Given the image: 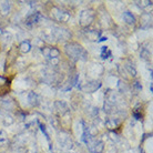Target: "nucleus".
<instances>
[{
    "mask_svg": "<svg viewBox=\"0 0 153 153\" xmlns=\"http://www.w3.org/2000/svg\"><path fill=\"white\" fill-rule=\"evenodd\" d=\"M105 124H107V126L109 129H113V128H115V126H118L119 122L117 120H114V119H110V120H108L107 122H105Z\"/></svg>",
    "mask_w": 153,
    "mask_h": 153,
    "instance_id": "15",
    "label": "nucleus"
},
{
    "mask_svg": "<svg viewBox=\"0 0 153 153\" xmlns=\"http://www.w3.org/2000/svg\"><path fill=\"white\" fill-rule=\"evenodd\" d=\"M126 67V69L129 71V73H130L131 76H135L137 74V70L134 69V67H133V65H124Z\"/></svg>",
    "mask_w": 153,
    "mask_h": 153,
    "instance_id": "17",
    "label": "nucleus"
},
{
    "mask_svg": "<svg viewBox=\"0 0 153 153\" xmlns=\"http://www.w3.org/2000/svg\"><path fill=\"white\" fill-rule=\"evenodd\" d=\"M53 17L54 19H57L58 21H61V22H65L68 21L70 18V15L68 12L63 11V10H60L59 8H54L53 9Z\"/></svg>",
    "mask_w": 153,
    "mask_h": 153,
    "instance_id": "5",
    "label": "nucleus"
},
{
    "mask_svg": "<svg viewBox=\"0 0 153 153\" xmlns=\"http://www.w3.org/2000/svg\"><path fill=\"white\" fill-rule=\"evenodd\" d=\"M141 57L143 58V59H149L150 53L146 51V50H143V51H142V53H141Z\"/></svg>",
    "mask_w": 153,
    "mask_h": 153,
    "instance_id": "21",
    "label": "nucleus"
},
{
    "mask_svg": "<svg viewBox=\"0 0 153 153\" xmlns=\"http://www.w3.org/2000/svg\"><path fill=\"white\" fill-rule=\"evenodd\" d=\"M54 107H56V109H57L61 114H65V113L68 112V104L65 103V101H60V100H59V101H56V102H54Z\"/></svg>",
    "mask_w": 153,
    "mask_h": 153,
    "instance_id": "9",
    "label": "nucleus"
},
{
    "mask_svg": "<svg viewBox=\"0 0 153 153\" xmlns=\"http://www.w3.org/2000/svg\"><path fill=\"white\" fill-rule=\"evenodd\" d=\"M79 19H80L81 26L87 27V26H89V25L93 21V19H94V11L91 10V9H89V10H82V11L80 12Z\"/></svg>",
    "mask_w": 153,
    "mask_h": 153,
    "instance_id": "3",
    "label": "nucleus"
},
{
    "mask_svg": "<svg viewBox=\"0 0 153 153\" xmlns=\"http://www.w3.org/2000/svg\"><path fill=\"white\" fill-rule=\"evenodd\" d=\"M100 87H101V82L97 80H93V81L87 82V83L81 88V90L83 92H85V93H93V92H96L98 89H100Z\"/></svg>",
    "mask_w": 153,
    "mask_h": 153,
    "instance_id": "4",
    "label": "nucleus"
},
{
    "mask_svg": "<svg viewBox=\"0 0 153 153\" xmlns=\"http://www.w3.org/2000/svg\"><path fill=\"white\" fill-rule=\"evenodd\" d=\"M4 126H10L13 123V119L10 117V115H4Z\"/></svg>",
    "mask_w": 153,
    "mask_h": 153,
    "instance_id": "18",
    "label": "nucleus"
},
{
    "mask_svg": "<svg viewBox=\"0 0 153 153\" xmlns=\"http://www.w3.org/2000/svg\"><path fill=\"white\" fill-rule=\"evenodd\" d=\"M104 40H107V37H102V38H100L99 42H101V41H104Z\"/></svg>",
    "mask_w": 153,
    "mask_h": 153,
    "instance_id": "25",
    "label": "nucleus"
},
{
    "mask_svg": "<svg viewBox=\"0 0 153 153\" xmlns=\"http://www.w3.org/2000/svg\"><path fill=\"white\" fill-rule=\"evenodd\" d=\"M123 19H124V21L126 23H129V25H134L135 23V17L130 11L123 12Z\"/></svg>",
    "mask_w": 153,
    "mask_h": 153,
    "instance_id": "12",
    "label": "nucleus"
},
{
    "mask_svg": "<svg viewBox=\"0 0 153 153\" xmlns=\"http://www.w3.org/2000/svg\"><path fill=\"white\" fill-rule=\"evenodd\" d=\"M59 140H60V144L62 146V148H65V149H71L72 148L73 142L67 133L62 132L60 134V137H59Z\"/></svg>",
    "mask_w": 153,
    "mask_h": 153,
    "instance_id": "6",
    "label": "nucleus"
},
{
    "mask_svg": "<svg viewBox=\"0 0 153 153\" xmlns=\"http://www.w3.org/2000/svg\"><path fill=\"white\" fill-rule=\"evenodd\" d=\"M26 153H37V149H36V146H33V144L28 146L27 150H26Z\"/></svg>",
    "mask_w": 153,
    "mask_h": 153,
    "instance_id": "20",
    "label": "nucleus"
},
{
    "mask_svg": "<svg viewBox=\"0 0 153 153\" xmlns=\"http://www.w3.org/2000/svg\"><path fill=\"white\" fill-rule=\"evenodd\" d=\"M88 38L90 40H97V39L99 38V33L94 30H89L88 31Z\"/></svg>",
    "mask_w": 153,
    "mask_h": 153,
    "instance_id": "16",
    "label": "nucleus"
},
{
    "mask_svg": "<svg viewBox=\"0 0 153 153\" xmlns=\"http://www.w3.org/2000/svg\"><path fill=\"white\" fill-rule=\"evenodd\" d=\"M42 53L46 56V58H48L50 60H53V59H58L60 51L56 48H45L42 50Z\"/></svg>",
    "mask_w": 153,
    "mask_h": 153,
    "instance_id": "7",
    "label": "nucleus"
},
{
    "mask_svg": "<svg viewBox=\"0 0 153 153\" xmlns=\"http://www.w3.org/2000/svg\"><path fill=\"white\" fill-rule=\"evenodd\" d=\"M1 107L4 108V110L10 111L15 107V102H13V100L11 98H4V99L1 100Z\"/></svg>",
    "mask_w": 153,
    "mask_h": 153,
    "instance_id": "8",
    "label": "nucleus"
},
{
    "mask_svg": "<svg viewBox=\"0 0 153 153\" xmlns=\"http://www.w3.org/2000/svg\"><path fill=\"white\" fill-rule=\"evenodd\" d=\"M151 1H142V2H140V6L141 7H146V6H151Z\"/></svg>",
    "mask_w": 153,
    "mask_h": 153,
    "instance_id": "22",
    "label": "nucleus"
},
{
    "mask_svg": "<svg viewBox=\"0 0 153 153\" xmlns=\"http://www.w3.org/2000/svg\"><path fill=\"white\" fill-rule=\"evenodd\" d=\"M4 82H6V79H4V76H0V84H2Z\"/></svg>",
    "mask_w": 153,
    "mask_h": 153,
    "instance_id": "24",
    "label": "nucleus"
},
{
    "mask_svg": "<svg viewBox=\"0 0 153 153\" xmlns=\"http://www.w3.org/2000/svg\"><path fill=\"white\" fill-rule=\"evenodd\" d=\"M28 101H29V103L30 105L32 107H36V105H38L39 103V97L38 94L36 93V92H29L28 93Z\"/></svg>",
    "mask_w": 153,
    "mask_h": 153,
    "instance_id": "10",
    "label": "nucleus"
},
{
    "mask_svg": "<svg viewBox=\"0 0 153 153\" xmlns=\"http://www.w3.org/2000/svg\"><path fill=\"white\" fill-rule=\"evenodd\" d=\"M105 56H111V51H109L108 47H102V52H101V57L105 59Z\"/></svg>",
    "mask_w": 153,
    "mask_h": 153,
    "instance_id": "19",
    "label": "nucleus"
},
{
    "mask_svg": "<svg viewBox=\"0 0 153 153\" xmlns=\"http://www.w3.org/2000/svg\"><path fill=\"white\" fill-rule=\"evenodd\" d=\"M40 19V15H39L38 12H35V13H32L31 16H29L27 19V22L28 23H37Z\"/></svg>",
    "mask_w": 153,
    "mask_h": 153,
    "instance_id": "14",
    "label": "nucleus"
},
{
    "mask_svg": "<svg viewBox=\"0 0 153 153\" xmlns=\"http://www.w3.org/2000/svg\"><path fill=\"white\" fill-rule=\"evenodd\" d=\"M10 10H11V2L10 1H1L0 2V11L4 15L9 13Z\"/></svg>",
    "mask_w": 153,
    "mask_h": 153,
    "instance_id": "11",
    "label": "nucleus"
},
{
    "mask_svg": "<svg viewBox=\"0 0 153 153\" xmlns=\"http://www.w3.org/2000/svg\"><path fill=\"white\" fill-rule=\"evenodd\" d=\"M134 87L138 89V90H142V85H140L139 82H135V83H134Z\"/></svg>",
    "mask_w": 153,
    "mask_h": 153,
    "instance_id": "23",
    "label": "nucleus"
},
{
    "mask_svg": "<svg viewBox=\"0 0 153 153\" xmlns=\"http://www.w3.org/2000/svg\"><path fill=\"white\" fill-rule=\"evenodd\" d=\"M65 53L72 61L85 60L88 57V52L83 49V47L76 42H71L65 46Z\"/></svg>",
    "mask_w": 153,
    "mask_h": 153,
    "instance_id": "1",
    "label": "nucleus"
},
{
    "mask_svg": "<svg viewBox=\"0 0 153 153\" xmlns=\"http://www.w3.org/2000/svg\"><path fill=\"white\" fill-rule=\"evenodd\" d=\"M85 144H87L88 150L91 153H102V151L104 150L103 141H101L99 139L91 138Z\"/></svg>",
    "mask_w": 153,
    "mask_h": 153,
    "instance_id": "2",
    "label": "nucleus"
},
{
    "mask_svg": "<svg viewBox=\"0 0 153 153\" xmlns=\"http://www.w3.org/2000/svg\"><path fill=\"white\" fill-rule=\"evenodd\" d=\"M20 51L22 52V53H28L29 51L31 50V45L29 41H22L21 43H20Z\"/></svg>",
    "mask_w": 153,
    "mask_h": 153,
    "instance_id": "13",
    "label": "nucleus"
}]
</instances>
